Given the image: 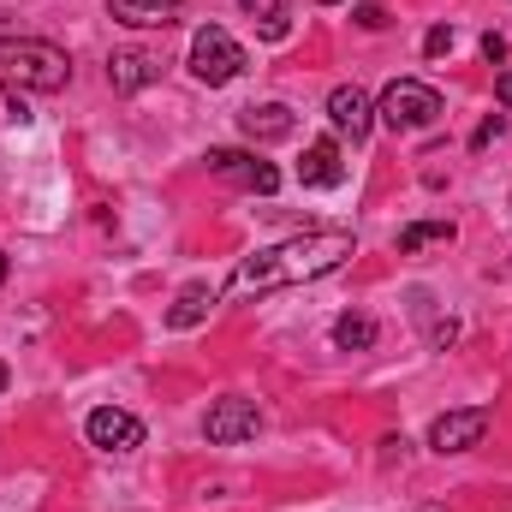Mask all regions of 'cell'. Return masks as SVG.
Returning a JSON list of instances; mask_svg holds the SVG:
<instances>
[{
  "label": "cell",
  "instance_id": "obj_18",
  "mask_svg": "<svg viewBox=\"0 0 512 512\" xmlns=\"http://www.w3.org/2000/svg\"><path fill=\"white\" fill-rule=\"evenodd\" d=\"M352 18H358L364 30H387V24H393V12H387V6H376V0H364V6L352 12Z\"/></svg>",
  "mask_w": 512,
  "mask_h": 512
},
{
  "label": "cell",
  "instance_id": "obj_25",
  "mask_svg": "<svg viewBox=\"0 0 512 512\" xmlns=\"http://www.w3.org/2000/svg\"><path fill=\"white\" fill-rule=\"evenodd\" d=\"M417 512H441V507H417Z\"/></svg>",
  "mask_w": 512,
  "mask_h": 512
},
{
  "label": "cell",
  "instance_id": "obj_24",
  "mask_svg": "<svg viewBox=\"0 0 512 512\" xmlns=\"http://www.w3.org/2000/svg\"><path fill=\"white\" fill-rule=\"evenodd\" d=\"M0 387H6V364H0Z\"/></svg>",
  "mask_w": 512,
  "mask_h": 512
},
{
  "label": "cell",
  "instance_id": "obj_12",
  "mask_svg": "<svg viewBox=\"0 0 512 512\" xmlns=\"http://www.w3.org/2000/svg\"><path fill=\"white\" fill-rule=\"evenodd\" d=\"M108 18H120L131 30H173L185 6L179 0H108Z\"/></svg>",
  "mask_w": 512,
  "mask_h": 512
},
{
  "label": "cell",
  "instance_id": "obj_1",
  "mask_svg": "<svg viewBox=\"0 0 512 512\" xmlns=\"http://www.w3.org/2000/svg\"><path fill=\"white\" fill-rule=\"evenodd\" d=\"M352 256H358L352 233H298L286 245L245 256L227 280V298H262V292H280V286H310V280L346 268Z\"/></svg>",
  "mask_w": 512,
  "mask_h": 512
},
{
  "label": "cell",
  "instance_id": "obj_7",
  "mask_svg": "<svg viewBox=\"0 0 512 512\" xmlns=\"http://www.w3.org/2000/svg\"><path fill=\"white\" fill-rule=\"evenodd\" d=\"M483 435H489V411H483V405H465V411H447V417L429 423V447H435V453H465V447H477Z\"/></svg>",
  "mask_w": 512,
  "mask_h": 512
},
{
  "label": "cell",
  "instance_id": "obj_21",
  "mask_svg": "<svg viewBox=\"0 0 512 512\" xmlns=\"http://www.w3.org/2000/svg\"><path fill=\"white\" fill-rule=\"evenodd\" d=\"M495 137H501V120H483V126H477V137H471V143L483 149V143H495Z\"/></svg>",
  "mask_w": 512,
  "mask_h": 512
},
{
  "label": "cell",
  "instance_id": "obj_9",
  "mask_svg": "<svg viewBox=\"0 0 512 512\" xmlns=\"http://www.w3.org/2000/svg\"><path fill=\"white\" fill-rule=\"evenodd\" d=\"M328 120H334V131H346L352 143H364L370 126H376V108H370V96H364L358 84H340V90L328 96Z\"/></svg>",
  "mask_w": 512,
  "mask_h": 512
},
{
  "label": "cell",
  "instance_id": "obj_22",
  "mask_svg": "<svg viewBox=\"0 0 512 512\" xmlns=\"http://www.w3.org/2000/svg\"><path fill=\"white\" fill-rule=\"evenodd\" d=\"M495 96H501V108H512V72H501V84H495Z\"/></svg>",
  "mask_w": 512,
  "mask_h": 512
},
{
  "label": "cell",
  "instance_id": "obj_17",
  "mask_svg": "<svg viewBox=\"0 0 512 512\" xmlns=\"http://www.w3.org/2000/svg\"><path fill=\"white\" fill-rule=\"evenodd\" d=\"M423 245H453V221H417V227L399 233V256L423 251Z\"/></svg>",
  "mask_w": 512,
  "mask_h": 512
},
{
  "label": "cell",
  "instance_id": "obj_13",
  "mask_svg": "<svg viewBox=\"0 0 512 512\" xmlns=\"http://www.w3.org/2000/svg\"><path fill=\"white\" fill-rule=\"evenodd\" d=\"M292 108H280V102H262V108H245L239 114V131L251 137V143H280V137H292Z\"/></svg>",
  "mask_w": 512,
  "mask_h": 512
},
{
  "label": "cell",
  "instance_id": "obj_20",
  "mask_svg": "<svg viewBox=\"0 0 512 512\" xmlns=\"http://www.w3.org/2000/svg\"><path fill=\"white\" fill-rule=\"evenodd\" d=\"M483 60H507V36H483Z\"/></svg>",
  "mask_w": 512,
  "mask_h": 512
},
{
  "label": "cell",
  "instance_id": "obj_3",
  "mask_svg": "<svg viewBox=\"0 0 512 512\" xmlns=\"http://www.w3.org/2000/svg\"><path fill=\"white\" fill-rule=\"evenodd\" d=\"M376 114H382L393 131H429L447 114V102H441V90L423 84V78H393L382 90V102H376Z\"/></svg>",
  "mask_w": 512,
  "mask_h": 512
},
{
  "label": "cell",
  "instance_id": "obj_4",
  "mask_svg": "<svg viewBox=\"0 0 512 512\" xmlns=\"http://www.w3.org/2000/svg\"><path fill=\"white\" fill-rule=\"evenodd\" d=\"M191 72H197V84H233L239 72H245V48L221 30V24H203L197 36H191Z\"/></svg>",
  "mask_w": 512,
  "mask_h": 512
},
{
  "label": "cell",
  "instance_id": "obj_14",
  "mask_svg": "<svg viewBox=\"0 0 512 512\" xmlns=\"http://www.w3.org/2000/svg\"><path fill=\"white\" fill-rule=\"evenodd\" d=\"M239 6L256 18V30H262L268 42H286V30H292V18H286V0H239Z\"/></svg>",
  "mask_w": 512,
  "mask_h": 512
},
{
  "label": "cell",
  "instance_id": "obj_2",
  "mask_svg": "<svg viewBox=\"0 0 512 512\" xmlns=\"http://www.w3.org/2000/svg\"><path fill=\"white\" fill-rule=\"evenodd\" d=\"M66 84H72L66 48L36 42V36H0V90H6V96H24V90L54 96V90H66Z\"/></svg>",
  "mask_w": 512,
  "mask_h": 512
},
{
  "label": "cell",
  "instance_id": "obj_16",
  "mask_svg": "<svg viewBox=\"0 0 512 512\" xmlns=\"http://www.w3.org/2000/svg\"><path fill=\"white\" fill-rule=\"evenodd\" d=\"M334 346L340 352H370L376 346V322L370 316H340L334 322Z\"/></svg>",
  "mask_w": 512,
  "mask_h": 512
},
{
  "label": "cell",
  "instance_id": "obj_8",
  "mask_svg": "<svg viewBox=\"0 0 512 512\" xmlns=\"http://www.w3.org/2000/svg\"><path fill=\"white\" fill-rule=\"evenodd\" d=\"M90 447H102V453H131L137 441H143V423L120 411V405H102V411H90Z\"/></svg>",
  "mask_w": 512,
  "mask_h": 512
},
{
  "label": "cell",
  "instance_id": "obj_5",
  "mask_svg": "<svg viewBox=\"0 0 512 512\" xmlns=\"http://www.w3.org/2000/svg\"><path fill=\"white\" fill-rule=\"evenodd\" d=\"M203 161H209L215 179H227V185H239V191H256V197H274V191H280V173H274L268 161H256L251 149H209Z\"/></svg>",
  "mask_w": 512,
  "mask_h": 512
},
{
  "label": "cell",
  "instance_id": "obj_15",
  "mask_svg": "<svg viewBox=\"0 0 512 512\" xmlns=\"http://www.w3.org/2000/svg\"><path fill=\"white\" fill-rule=\"evenodd\" d=\"M209 286H185L179 298H173V310H167V328H191V322H203L209 316Z\"/></svg>",
  "mask_w": 512,
  "mask_h": 512
},
{
  "label": "cell",
  "instance_id": "obj_19",
  "mask_svg": "<svg viewBox=\"0 0 512 512\" xmlns=\"http://www.w3.org/2000/svg\"><path fill=\"white\" fill-rule=\"evenodd\" d=\"M447 48H453V30H447V24H435V30L423 36V54H429V60H441Z\"/></svg>",
  "mask_w": 512,
  "mask_h": 512
},
{
  "label": "cell",
  "instance_id": "obj_23",
  "mask_svg": "<svg viewBox=\"0 0 512 512\" xmlns=\"http://www.w3.org/2000/svg\"><path fill=\"white\" fill-rule=\"evenodd\" d=\"M0 280H6V251H0Z\"/></svg>",
  "mask_w": 512,
  "mask_h": 512
},
{
  "label": "cell",
  "instance_id": "obj_6",
  "mask_svg": "<svg viewBox=\"0 0 512 512\" xmlns=\"http://www.w3.org/2000/svg\"><path fill=\"white\" fill-rule=\"evenodd\" d=\"M256 429H262V411H256L251 399H215L209 417H203V435L215 447H239V441H251Z\"/></svg>",
  "mask_w": 512,
  "mask_h": 512
},
{
  "label": "cell",
  "instance_id": "obj_10",
  "mask_svg": "<svg viewBox=\"0 0 512 512\" xmlns=\"http://www.w3.org/2000/svg\"><path fill=\"white\" fill-rule=\"evenodd\" d=\"M155 78H161V54H149V48H120V54L108 60V84H114L120 96L149 90Z\"/></svg>",
  "mask_w": 512,
  "mask_h": 512
},
{
  "label": "cell",
  "instance_id": "obj_11",
  "mask_svg": "<svg viewBox=\"0 0 512 512\" xmlns=\"http://www.w3.org/2000/svg\"><path fill=\"white\" fill-rule=\"evenodd\" d=\"M340 179H346L340 143H334V137H316V143H304V161H298V185H310V191H328V185H340Z\"/></svg>",
  "mask_w": 512,
  "mask_h": 512
}]
</instances>
